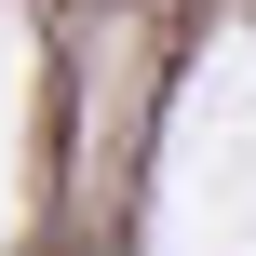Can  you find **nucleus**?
I'll return each instance as SVG.
<instances>
[]
</instances>
